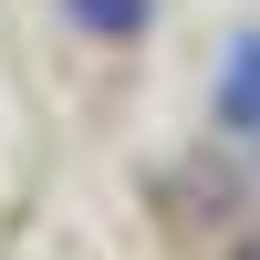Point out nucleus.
Returning <instances> with one entry per match:
<instances>
[{
  "label": "nucleus",
  "instance_id": "nucleus-3",
  "mask_svg": "<svg viewBox=\"0 0 260 260\" xmlns=\"http://www.w3.org/2000/svg\"><path fill=\"white\" fill-rule=\"evenodd\" d=\"M229 260H260V240H250V250H229Z\"/></svg>",
  "mask_w": 260,
  "mask_h": 260
},
{
  "label": "nucleus",
  "instance_id": "nucleus-1",
  "mask_svg": "<svg viewBox=\"0 0 260 260\" xmlns=\"http://www.w3.org/2000/svg\"><path fill=\"white\" fill-rule=\"evenodd\" d=\"M208 115L229 136H260V31H229L219 42V83H208Z\"/></svg>",
  "mask_w": 260,
  "mask_h": 260
},
{
  "label": "nucleus",
  "instance_id": "nucleus-2",
  "mask_svg": "<svg viewBox=\"0 0 260 260\" xmlns=\"http://www.w3.org/2000/svg\"><path fill=\"white\" fill-rule=\"evenodd\" d=\"M62 21L94 31V42H136L146 21H156V0H62Z\"/></svg>",
  "mask_w": 260,
  "mask_h": 260
}]
</instances>
